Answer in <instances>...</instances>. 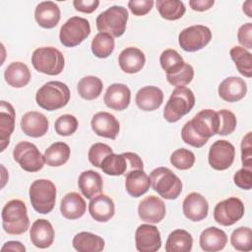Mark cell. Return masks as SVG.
Here are the masks:
<instances>
[{"label": "cell", "instance_id": "cell-1", "mask_svg": "<svg viewBox=\"0 0 252 252\" xmlns=\"http://www.w3.org/2000/svg\"><path fill=\"white\" fill-rule=\"evenodd\" d=\"M68 86L59 81H50L38 89L35 94L36 103L43 109L53 111L64 107L70 100Z\"/></svg>", "mask_w": 252, "mask_h": 252}, {"label": "cell", "instance_id": "cell-2", "mask_svg": "<svg viewBox=\"0 0 252 252\" xmlns=\"http://www.w3.org/2000/svg\"><path fill=\"white\" fill-rule=\"evenodd\" d=\"M1 218L3 228L8 234H22L30 226L26 204L19 199L11 200L4 206Z\"/></svg>", "mask_w": 252, "mask_h": 252}, {"label": "cell", "instance_id": "cell-3", "mask_svg": "<svg viewBox=\"0 0 252 252\" xmlns=\"http://www.w3.org/2000/svg\"><path fill=\"white\" fill-rule=\"evenodd\" d=\"M194 105L195 95L193 92L186 87H177L173 90L165 104L163 117L167 122H177L189 113Z\"/></svg>", "mask_w": 252, "mask_h": 252}, {"label": "cell", "instance_id": "cell-4", "mask_svg": "<svg viewBox=\"0 0 252 252\" xmlns=\"http://www.w3.org/2000/svg\"><path fill=\"white\" fill-rule=\"evenodd\" d=\"M150 181L153 189L166 200L176 199L182 191L180 178L167 167L155 168L150 174Z\"/></svg>", "mask_w": 252, "mask_h": 252}, {"label": "cell", "instance_id": "cell-5", "mask_svg": "<svg viewBox=\"0 0 252 252\" xmlns=\"http://www.w3.org/2000/svg\"><path fill=\"white\" fill-rule=\"evenodd\" d=\"M30 200L32 208L39 214L50 213L55 205L56 187L48 179L34 180L29 190Z\"/></svg>", "mask_w": 252, "mask_h": 252}, {"label": "cell", "instance_id": "cell-6", "mask_svg": "<svg viewBox=\"0 0 252 252\" xmlns=\"http://www.w3.org/2000/svg\"><path fill=\"white\" fill-rule=\"evenodd\" d=\"M128 17L126 8L116 5L111 6L97 16L95 20L96 29L99 32H106L112 37H119L126 31Z\"/></svg>", "mask_w": 252, "mask_h": 252}, {"label": "cell", "instance_id": "cell-7", "mask_svg": "<svg viewBox=\"0 0 252 252\" xmlns=\"http://www.w3.org/2000/svg\"><path fill=\"white\" fill-rule=\"evenodd\" d=\"M32 63L36 71L46 75L56 76L63 71L65 60L60 50L52 46H47L36 48L32 52Z\"/></svg>", "mask_w": 252, "mask_h": 252}, {"label": "cell", "instance_id": "cell-8", "mask_svg": "<svg viewBox=\"0 0 252 252\" xmlns=\"http://www.w3.org/2000/svg\"><path fill=\"white\" fill-rule=\"evenodd\" d=\"M144 163L142 158L135 153L123 154H110L104 158L101 162L100 168L107 175L118 176L127 174L132 170L143 169Z\"/></svg>", "mask_w": 252, "mask_h": 252}, {"label": "cell", "instance_id": "cell-9", "mask_svg": "<svg viewBox=\"0 0 252 252\" xmlns=\"http://www.w3.org/2000/svg\"><path fill=\"white\" fill-rule=\"evenodd\" d=\"M91 33V26L87 19L71 17L60 29L59 39L66 47H74L82 43Z\"/></svg>", "mask_w": 252, "mask_h": 252}, {"label": "cell", "instance_id": "cell-10", "mask_svg": "<svg viewBox=\"0 0 252 252\" xmlns=\"http://www.w3.org/2000/svg\"><path fill=\"white\" fill-rule=\"evenodd\" d=\"M13 158L21 168L28 172H36L45 163L44 156L41 155L36 146L27 141L20 142L16 145L13 151Z\"/></svg>", "mask_w": 252, "mask_h": 252}, {"label": "cell", "instance_id": "cell-11", "mask_svg": "<svg viewBox=\"0 0 252 252\" xmlns=\"http://www.w3.org/2000/svg\"><path fill=\"white\" fill-rule=\"evenodd\" d=\"M212 39L211 30L203 25H194L182 30L178 35L180 47L188 52L204 48Z\"/></svg>", "mask_w": 252, "mask_h": 252}, {"label": "cell", "instance_id": "cell-12", "mask_svg": "<svg viewBox=\"0 0 252 252\" xmlns=\"http://www.w3.org/2000/svg\"><path fill=\"white\" fill-rule=\"evenodd\" d=\"M244 211V205L239 198L229 197L216 205L214 209V219L219 224L229 226L243 217Z\"/></svg>", "mask_w": 252, "mask_h": 252}, {"label": "cell", "instance_id": "cell-13", "mask_svg": "<svg viewBox=\"0 0 252 252\" xmlns=\"http://www.w3.org/2000/svg\"><path fill=\"white\" fill-rule=\"evenodd\" d=\"M235 157L234 146L225 140L216 141L210 148L208 160L216 170H224L230 167Z\"/></svg>", "mask_w": 252, "mask_h": 252}, {"label": "cell", "instance_id": "cell-14", "mask_svg": "<svg viewBox=\"0 0 252 252\" xmlns=\"http://www.w3.org/2000/svg\"><path fill=\"white\" fill-rule=\"evenodd\" d=\"M190 124L200 137L209 140V138L218 134L220 126L219 114L213 109H203L190 120Z\"/></svg>", "mask_w": 252, "mask_h": 252}, {"label": "cell", "instance_id": "cell-15", "mask_svg": "<svg viewBox=\"0 0 252 252\" xmlns=\"http://www.w3.org/2000/svg\"><path fill=\"white\" fill-rule=\"evenodd\" d=\"M136 248L140 252H156L161 247L160 232L152 224H141L135 232Z\"/></svg>", "mask_w": 252, "mask_h": 252}, {"label": "cell", "instance_id": "cell-16", "mask_svg": "<svg viewBox=\"0 0 252 252\" xmlns=\"http://www.w3.org/2000/svg\"><path fill=\"white\" fill-rule=\"evenodd\" d=\"M165 205L161 199L151 195L143 199L138 206V214L142 220L158 223L165 217Z\"/></svg>", "mask_w": 252, "mask_h": 252}, {"label": "cell", "instance_id": "cell-17", "mask_svg": "<svg viewBox=\"0 0 252 252\" xmlns=\"http://www.w3.org/2000/svg\"><path fill=\"white\" fill-rule=\"evenodd\" d=\"M91 126L97 136L111 140L116 139L120 130L119 122L115 116L105 111L95 113L92 118Z\"/></svg>", "mask_w": 252, "mask_h": 252}, {"label": "cell", "instance_id": "cell-18", "mask_svg": "<svg viewBox=\"0 0 252 252\" xmlns=\"http://www.w3.org/2000/svg\"><path fill=\"white\" fill-rule=\"evenodd\" d=\"M184 216L192 221H200L208 216L209 204L207 199L197 192L187 195L182 203Z\"/></svg>", "mask_w": 252, "mask_h": 252}, {"label": "cell", "instance_id": "cell-19", "mask_svg": "<svg viewBox=\"0 0 252 252\" xmlns=\"http://www.w3.org/2000/svg\"><path fill=\"white\" fill-rule=\"evenodd\" d=\"M49 122L44 114L37 111H29L21 119V129L27 136L39 138L47 133Z\"/></svg>", "mask_w": 252, "mask_h": 252}, {"label": "cell", "instance_id": "cell-20", "mask_svg": "<svg viewBox=\"0 0 252 252\" xmlns=\"http://www.w3.org/2000/svg\"><path fill=\"white\" fill-rule=\"evenodd\" d=\"M131 91L124 84H112L110 85L103 96L105 105L113 110H124L130 104Z\"/></svg>", "mask_w": 252, "mask_h": 252}, {"label": "cell", "instance_id": "cell-21", "mask_svg": "<svg viewBox=\"0 0 252 252\" xmlns=\"http://www.w3.org/2000/svg\"><path fill=\"white\" fill-rule=\"evenodd\" d=\"M32 243L37 248H48L54 240V229L52 224L44 219L34 220L30 229Z\"/></svg>", "mask_w": 252, "mask_h": 252}, {"label": "cell", "instance_id": "cell-22", "mask_svg": "<svg viewBox=\"0 0 252 252\" xmlns=\"http://www.w3.org/2000/svg\"><path fill=\"white\" fill-rule=\"evenodd\" d=\"M246 93L247 85L239 77H227L219 86V95L228 102H235L242 99Z\"/></svg>", "mask_w": 252, "mask_h": 252}, {"label": "cell", "instance_id": "cell-23", "mask_svg": "<svg viewBox=\"0 0 252 252\" xmlns=\"http://www.w3.org/2000/svg\"><path fill=\"white\" fill-rule=\"evenodd\" d=\"M89 212L94 220L105 222L114 216L115 206L109 196L99 194L91 199L89 203Z\"/></svg>", "mask_w": 252, "mask_h": 252}, {"label": "cell", "instance_id": "cell-24", "mask_svg": "<svg viewBox=\"0 0 252 252\" xmlns=\"http://www.w3.org/2000/svg\"><path fill=\"white\" fill-rule=\"evenodd\" d=\"M118 63L123 72L127 74H135L143 69L146 63V57L141 49L130 46L120 52Z\"/></svg>", "mask_w": 252, "mask_h": 252}, {"label": "cell", "instance_id": "cell-25", "mask_svg": "<svg viewBox=\"0 0 252 252\" xmlns=\"http://www.w3.org/2000/svg\"><path fill=\"white\" fill-rule=\"evenodd\" d=\"M15 109L10 102L1 100L0 102V142L1 152L9 145L11 134L15 128Z\"/></svg>", "mask_w": 252, "mask_h": 252}, {"label": "cell", "instance_id": "cell-26", "mask_svg": "<svg viewBox=\"0 0 252 252\" xmlns=\"http://www.w3.org/2000/svg\"><path fill=\"white\" fill-rule=\"evenodd\" d=\"M135 101L137 106L144 111L158 109L163 101L162 91L155 86H146L138 91Z\"/></svg>", "mask_w": 252, "mask_h": 252}, {"label": "cell", "instance_id": "cell-27", "mask_svg": "<svg viewBox=\"0 0 252 252\" xmlns=\"http://www.w3.org/2000/svg\"><path fill=\"white\" fill-rule=\"evenodd\" d=\"M60 9L52 1L40 2L34 10V18L37 24L44 29H53L60 21Z\"/></svg>", "mask_w": 252, "mask_h": 252}, {"label": "cell", "instance_id": "cell-28", "mask_svg": "<svg viewBox=\"0 0 252 252\" xmlns=\"http://www.w3.org/2000/svg\"><path fill=\"white\" fill-rule=\"evenodd\" d=\"M86 209L85 200L77 192H70L61 200L60 211L62 216L67 220L80 219L86 213Z\"/></svg>", "mask_w": 252, "mask_h": 252}, {"label": "cell", "instance_id": "cell-29", "mask_svg": "<svg viewBox=\"0 0 252 252\" xmlns=\"http://www.w3.org/2000/svg\"><path fill=\"white\" fill-rule=\"evenodd\" d=\"M199 243L204 251L216 252L224 248L227 243V236L223 230L216 226H211L202 231Z\"/></svg>", "mask_w": 252, "mask_h": 252}, {"label": "cell", "instance_id": "cell-30", "mask_svg": "<svg viewBox=\"0 0 252 252\" xmlns=\"http://www.w3.org/2000/svg\"><path fill=\"white\" fill-rule=\"evenodd\" d=\"M151 186L150 177L143 169L132 170L125 175V188L127 193L138 198L144 195Z\"/></svg>", "mask_w": 252, "mask_h": 252}, {"label": "cell", "instance_id": "cell-31", "mask_svg": "<svg viewBox=\"0 0 252 252\" xmlns=\"http://www.w3.org/2000/svg\"><path fill=\"white\" fill-rule=\"evenodd\" d=\"M78 186L82 194L87 199H93L101 193L103 182L98 172L94 170H86L80 174Z\"/></svg>", "mask_w": 252, "mask_h": 252}, {"label": "cell", "instance_id": "cell-32", "mask_svg": "<svg viewBox=\"0 0 252 252\" xmlns=\"http://www.w3.org/2000/svg\"><path fill=\"white\" fill-rule=\"evenodd\" d=\"M4 78L8 85L13 88H23L31 80V72L23 62H12L4 72Z\"/></svg>", "mask_w": 252, "mask_h": 252}, {"label": "cell", "instance_id": "cell-33", "mask_svg": "<svg viewBox=\"0 0 252 252\" xmlns=\"http://www.w3.org/2000/svg\"><path fill=\"white\" fill-rule=\"evenodd\" d=\"M73 247L79 252H100L104 249L102 237L88 231L77 233L72 241Z\"/></svg>", "mask_w": 252, "mask_h": 252}, {"label": "cell", "instance_id": "cell-34", "mask_svg": "<svg viewBox=\"0 0 252 252\" xmlns=\"http://www.w3.org/2000/svg\"><path fill=\"white\" fill-rule=\"evenodd\" d=\"M192 235L184 229H175L168 235L165 242L166 252H189L192 249Z\"/></svg>", "mask_w": 252, "mask_h": 252}, {"label": "cell", "instance_id": "cell-35", "mask_svg": "<svg viewBox=\"0 0 252 252\" xmlns=\"http://www.w3.org/2000/svg\"><path fill=\"white\" fill-rule=\"evenodd\" d=\"M70 147L64 142H55L44 152L45 163L49 166H60L65 164L70 158Z\"/></svg>", "mask_w": 252, "mask_h": 252}, {"label": "cell", "instance_id": "cell-36", "mask_svg": "<svg viewBox=\"0 0 252 252\" xmlns=\"http://www.w3.org/2000/svg\"><path fill=\"white\" fill-rule=\"evenodd\" d=\"M103 89L102 81L95 76H86L82 78L78 85L77 91L80 96L87 100L97 98Z\"/></svg>", "mask_w": 252, "mask_h": 252}, {"label": "cell", "instance_id": "cell-37", "mask_svg": "<svg viewBox=\"0 0 252 252\" xmlns=\"http://www.w3.org/2000/svg\"><path fill=\"white\" fill-rule=\"evenodd\" d=\"M156 5L161 18L168 21H175L182 18L186 11L183 2L179 0H158Z\"/></svg>", "mask_w": 252, "mask_h": 252}, {"label": "cell", "instance_id": "cell-38", "mask_svg": "<svg viewBox=\"0 0 252 252\" xmlns=\"http://www.w3.org/2000/svg\"><path fill=\"white\" fill-rule=\"evenodd\" d=\"M238 72L247 78L252 76V54L241 46H233L229 51Z\"/></svg>", "mask_w": 252, "mask_h": 252}, {"label": "cell", "instance_id": "cell-39", "mask_svg": "<svg viewBox=\"0 0 252 252\" xmlns=\"http://www.w3.org/2000/svg\"><path fill=\"white\" fill-rule=\"evenodd\" d=\"M114 38L106 32H98L92 40V52L97 58H107L114 50Z\"/></svg>", "mask_w": 252, "mask_h": 252}, {"label": "cell", "instance_id": "cell-40", "mask_svg": "<svg viewBox=\"0 0 252 252\" xmlns=\"http://www.w3.org/2000/svg\"><path fill=\"white\" fill-rule=\"evenodd\" d=\"M230 243L237 251L248 252L252 250V231L249 227L240 226L234 229L230 236Z\"/></svg>", "mask_w": 252, "mask_h": 252}, {"label": "cell", "instance_id": "cell-41", "mask_svg": "<svg viewBox=\"0 0 252 252\" xmlns=\"http://www.w3.org/2000/svg\"><path fill=\"white\" fill-rule=\"evenodd\" d=\"M159 63L166 74H171L177 71L184 64V60L176 50L168 48L160 54Z\"/></svg>", "mask_w": 252, "mask_h": 252}, {"label": "cell", "instance_id": "cell-42", "mask_svg": "<svg viewBox=\"0 0 252 252\" xmlns=\"http://www.w3.org/2000/svg\"><path fill=\"white\" fill-rule=\"evenodd\" d=\"M194 78V69L193 67L185 63L175 72L171 74H166L167 82L174 87H184L191 83Z\"/></svg>", "mask_w": 252, "mask_h": 252}, {"label": "cell", "instance_id": "cell-43", "mask_svg": "<svg viewBox=\"0 0 252 252\" xmlns=\"http://www.w3.org/2000/svg\"><path fill=\"white\" fill-rule=\"evenodd\" d=\"M171 164L180 170H186L191 168L195 163V155L193 152L181 148L175 150L170 156Z\"/></svg>", "mask_w": 252, "mask_h": 252}, {"label": "cell", "instance_id": "cell-44", "mask_svg": "<svg viewBox=\"0 0 252 252\" xmlns=\"http://www.w3.org/2000/svg\"><path fill=\"white\" fill-rule=\"evenodd\" d=\"M54 128L60 136H71L78 129V120L74 115L64 114L57 118Z\"/></svg>", "mask_w": 252, "mask_h": 252}, {"label": "cell", "instance_id": "cell-45", "mask_svg": "<svg viewBox=\"0 0 252 252\" xmlns=\"http://www.w3.org/2000/svg\"><path fill=\"white\" fill-rule=\"evenodd\" d=\"M218 114L220 119L218 134L220 136H226L231 134L235 130L237 124L234 113L227 109H220L218 111Z\"/></svg>", "mask_w": 252, "mask_h": 252}, {"label": "cell", "instance_id": "cell-46", "mask_svg": "<svg viewBox=\"0 0 252 252\" xmlns=\"http://www.w3.org/2000/svg\"><path fill=\"white\" fill-rule=\"evenodd\" d=\"M112 153H113V150L108 145L103 143H95L90 148L88 158L90 162L94 166L100 168L101 162L104 159V158Z\"/></svg>", "mask_w": 252, "mask_h": 252}, {"label": "cell", "instance_id": "cell-47", "mask_svg": "<svg viewBox=\"0 0 252 252\" xmlns=\"http://www.w3.org/2000/svg\"><path fill=\"white\" fill-rule=\"evenodd\" d=\"M181 138L183 142L186 144L194 147V148H202L203 146L206 145L208 142L207 139H204L200 137L192 128L190 121L186 122L181 130Z\"/></svg>", "mask_w": 252, "mask_h": 252}, {"label": "cell", "instance_id": "cell-48", "mask_svg": "<svg viewBox=\"0 0 252 252\" xmlns=\"http://www.w3.org/2000/svg\"><path fill=\"white\" fill-rule=\"evenodd\" d=\"M234 184L243 189V190H250L252 188V171L251 168L243 167L235 172L233 176Z\"/></svg>", "mask_w": 252, "mask_h": 252}, {"label": "cell", "instance_id": "cell-49", "mask_svg": "<svg viewBox=\"0 0 252 252\" xmlns=\"http://www.w3.org/2000/svg\"><path fill=\"white\" fill-rule=\"evenodd\" d=\"M153 6V0H131L128 2V8L135 16H144L148 14Z\"/></svg>", "mask_w": 252, "mask_h": 252}, {"label": "cell", "instance_id": "cell-50", "mask_svg": "<svg viewBox=\"0 0 252 252\" xmlns=\"http://www.w3.org/2000/svg\"><path fill=\"white\" fill-rule=\"evenodd\" d=\"M252 158V146H251V132H248L243 137L241 142V160L243 167L251 168Z\"/></svg>", "mask_w": 252, "mask_h": 252}, {"label": "cell", "instance_id": "cell-51", "mask_svg": "<svg viewBox=\"0 0 252 252\" xmlns=\"http://www.w3.org/2000/svg\"><path fill=\"white\" fill-rule=\"evenodd\" d=\"M237 38L245 49L252 48V23H246L239 28Z\"/></svg>", "mask_w": 252, "mask_h": 252}, {"label": "cell", "instance_id": "cell-52", "mask_svg": "<svg viewBox=\"0 0 252 252\" xmlns=\"http://www.w3.org/2000/svg\"><path fill=\"white\" fill-rule=\"evenodd\" d=\"M74 8L82 13H93L99 5L98 0H74Z\"/></svg>", "mask_w": 252, "mask_h": 252}, {"label": "cell", "instance_id": "cell-53", "mask_svg": "<svg viewBox=\"0 0 252 252\" xmlns=\"http://www.w3.org/2000/svg\"><path fill=\"white\" fill-rule=\"evenodd\" d=\"M215 4L214 0H190L189 5L194 11L203 12L209 10Z\"/></svg>", "mask_w": 252, "mask_h": 252}, {"label": "cell", "instance_id": "cell-54", "mask_svg": "<svg viewBox=\"0 0 252 252\" xmlns=\"http://www.w3.org/2000/svg\"><path fill=\"white\" fill-rule=\"evenodd\" d=\"M19 251V252H25L26 251V247L20 242V241H8L6 242L2 248L1 251Z\"/></svg>", "mask_w": 252, "mask_h": 252}, {"label": "cell", "instance_id": "cell-55", "mask_svg": "<svg viewBox=\"0 0 252 252\" xmlns=\"http://www.w3.org/2000/svg\"><path fill=\"white\" fill-rule=\"evenodd\" d=\"M251 6H252V1H247L243 4V12L249 17L252 18V13H251Z\"/></svg>", "mask_w": 252, "mask_h": 252}]
</instances>
